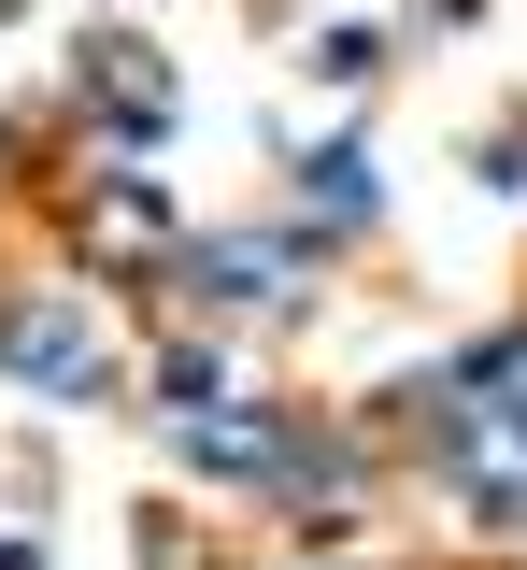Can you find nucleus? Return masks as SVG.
<instances>
[{"label": "nucleus", "mask_w": 527, "mask_h": 570, "mask_svg": "<svg viewBox=\"0 0 527 570\" xmlns=\"http://www.w3.org/2000/svg\"><path fill=\"white\" fill-rule=\"evenodd\" d=\"M0 142H14V129H0Z\"/></svg>", "instance_id": "10"}, {"label": "nucleus", "mask_w": 527, "mask_h": 570, "mask_svg": "<svg viewBox=\"0 0 527 570\" xmlns=\"http://www.w3.org/2000/svg\"><path fill=\"white\" fill-rule=\"evenodd\" d=\"M215 385H228L215 343H171V356H157V400H171V428H186V414H215Z\"/></svg>", "instance_id": "6"}, {"label": "nucleus", "mask_w": 527, "mask_h": 570, "mask_svg": "<svg viewBox=\"0 0 527 570\" xmlns=\"http://www.w3.org/2000/svg\"><path fill=\"white\" fill-rule=\"evenodd\" d=\"M485 186H499V200H514V186H527V115H514V129H499V142H485Z\"/></svg>", "instance_id": "8"}, {"label": "nucleus", "mask_w": 527, "mask_h": 570, "mask_svg": "<svg viewBox=\"0 0 527 570\" xmlns=\"http://www.w3.org/2000/svg\"><path fill=\"white\" fill-rule=\"evenodd\" d=\"M300 200H314V214H342V228H357V214H385L371 142H314V157H300Z\"/></svg>", "instance_id": "5"}, {"label": "nucleus", "mask_w": 527, "mask_h": 570, "mask_svg": "<svg viewBox=\"0 0 527 570\" xmlns=\"http://www.w3.org/2000/svg\"><path fill=\"white\" fill-rule=\"evenodd\" d=\"M0 570H43V557H29V542H0Z\"/></svg>", "instance_id": "9"}, {"label": "nucleus", "mask_w": 527, "mask_h": 570, "mask_svg": "<svg viewBox=\"0 0 527 570\" xmlns=\"http://www.w3.org/2000/svg\"><path fill=\"white\" fill-rule=\"evenodd\" d=\"M300 257L314 243H186V257H171V299H186V314H271Z\"/></svg>", "instance_id": "2"}, {"label": "nucleus", "mask_w": 527, "mask_h": 570, "mask_svg": "<svg viewBox=\"0 0 527 570\" xmlns=\"http://www.w3.org/2000/svg\"><path fill=\"white\" fill-rule=\"evenodd\" d=\"M286 442H300V414H186V471H215V485H286Z\"/></svg>", "instance_id": "4"}, {"label": "nucleus", "mask_w": 527, "mask_h": 570, "mask_svg": "<svg viewBox=\"0 0 527 570\" xmlns=\"http://www.w3.org/2000/svg\"><path fill=\"white\" fill-rule=\"evenodd\" d=\"M0 371H14L29 400H115V356H100L86 285H29V299H0Z\"/></svg>", "instance_id": "1"}, {"label": "nucleus", "mask_w": 527, "mask_h": 570, "mask_svg": "<svg viewBox=\"0 0 527 570\" xmlns=\"http://www.w3.org/2000/svg\"><path fill=\"white\" fill-rule=\"evenodd\" d=\"M371 71H385L371 29H328V43H314V86H371Z\"/></svg>", "instance_id": "7"}, {"label": "nucleus", "mask_w": 527, "mask_h": 570, "mask_svg": "<svg viewBox=\"0 0 527 570\" xmlns=\"http://www.w3.org/2000/svg\"><path fill=\"white\" fill-rule=\"evenodd\" d=\"M72 58H86V100H100L129 142H157V129H171V86H157V43H143V29H86Z\"/></svg>", "instance_id": "3"}]
</instances>
